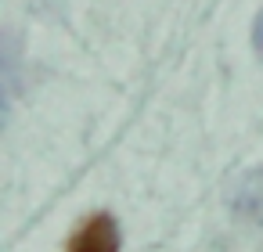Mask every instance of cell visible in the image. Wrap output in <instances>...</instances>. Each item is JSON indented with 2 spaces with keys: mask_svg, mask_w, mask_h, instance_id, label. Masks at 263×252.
I'll list each match as a JSON object with an SVG mask.
<instances>
[{
  "mask_svg": "<svg viewBox=\"0 0 263 252\" xmlns=\"http://www.w3.org/2000/svg\"><path fill=\"white\" fill-rule=\"evenodd\" d=\"M252 44H256V51L263 54V15L256 18V33H252Z\"/></svg>",
  "mask_w": 263,
  "mask_h": 252,
  "instance_id": "cell-2",
  "label": "cell"
},
{
  "mask_svg": "<svg viewBox=\"0 0 263 252\" xmlns=\"http://www.w3.org/2000/svg\"><path fill=\"white\" fill-rule=\"evenodd\" d=\"M65 252H119V227L108 212H94L87 216L76 234L69 238Z\"/></svg>",
  "mask_w": 263,
  "mask_h": 252,
  "instance_id": "cell-1",
  "label": "cell"
}]
</instances>
